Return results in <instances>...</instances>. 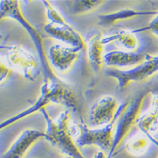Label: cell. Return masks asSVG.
<instances>
[{"mask_svg": "<svg viewBox=\"0 0 158 158\" xmlns=\"http://www.w3.org/2000/svg\"><path fill=\"white\" fill-rule=\"evenodd\" d=\"M50 103H56L67 107V110L76 111L78 108V101L74 92L72 91L58 81L57 78H47L43 81L40 88V95L35 103L27 110L22 111L11 118L5 119L1 124V129L9 127L14 123L40 112Z\"/></svg>", "mask_w": 158, "mask_h": 158, "instance_id": "cell-1", "label": "cell"}, {"mask_svg": "<svg viewBox=\"0 0 158 158\" xmlns=\"http://www.w3.org/2000/svg\"><path fill=\"white\" fill-rule=\"evenodd\" d=\"M40 113L46 120L48 142L67 155V157L86 158L71 133L69 110L61 112L56 118H52L46 109H43Z\"/></svg>", "mask_w": 158, "mask_h": 158, "instance_id": "cell-2", "label": "cell"}, {"mask_svg": "<svg viewBox=\"0 0 158 158\" xmlns=\"http://www.w3.org/2000/svg\"><path fill=\"white\" fill-rule=\"evenodd\" d=\"M19 1H0V19H3L4 18H10L15 20L24 28L28 32V35L32 40L35 48L40 58V62L41 65L43 72V79L47 78H57L53 71L51 65L49 63L48 57L45 52L44 43L41 35L38 32L35 28L28 21L21 12L19 7Z\"/></svg>", "mask_w": 158, "mask_h": 158, "instance_id": "cell-3", "label": "cell"}, {"mask_svg": "<svg viewBox=\"0 0 158 158\" xmlns=\"http://www.w3.org/2000/svg\"><path fill=\"white\" fill-rule=\"evenodd\" d=\"M147 95L148 94H140L138 97L135 98L134 99L128 101L120 105L121 112L116 120L114 145L111 152L109 154L110 157L114 158L119 146L124 142L135 125H137L138 119L140 117L143 104Z\"/></svg>", "mask_w": 158, "mask_h": 158, "instance_id": "cell-4", "label": "cell"}, {"mask_svg": "<svg viewBox=\"0 0 158 158\" xmlns=\"http://www.w3.org/2000/svg\"><path fill=\"white\" fill-rule=\"evenodd\" d=\"M157 74L158 55L150 54H147L146 59L135 67L127 70L114 68L106 71L107 76L116 80L118 90L125 89L131 83L145 82Z\"/></svg>", "mask_w": 158, "mask_h": 158, "instance_id": "cell-5", "label": "cell"}, {"mask_svg": "<svg viewBox=\"0 0 158 158\" xmlns=\"http://www.w3.org/2000/svg\"><path fill=\"white\" fill-rule=\"evenodd\" d=\"M121 112V106H119L115 119L109 125L103 127L91 129L86 125L82 119L77 123L80 133L77 138V145L78 147L88 146H98L100 151L110 154L114 145V131H115V123L119 114Z\"/></svg>", "mask_w": 158, "mask_h": 158, "instance_id": "cell-6", "label": "cell"}, {"mask_svg": "<svg viewBox=\"0 0 158 158\" xmlns=\"http://www.w3.org/2000/svg\"><path fill=\"white\" fill-rule=\"evenodd\" d=\"M2 49H5V63L13 72L31 82L36 80L40 73V67L32 53L18 45L2 46Z\"/></svg>", "mask_w": 158, "mask_h": 158, "instance_id": "cell-7", "label": "cell"}, {"mask_svg": "<svg viewBox=\"0 0 158 158\" xmlns=\"http://www.w3.org/2000/svg\"><path fill=\"white\" fill-rule=\"evenodd\" d=\"M119 109L118 101L110 95L98 99L89 112V122L93 126H104L112 123Z\"/></svg>", "mask_w": 158, "mask_h": 158, "instance_id": "cell-8", "label": "cell"}, {"mask_svg": "<svg viewBox=\"0 0 158 158\" xmlns=\"http://www.w3.org/2000/svg\"><path fill=\"white\" fill-rule=\"evenodd\" d=\"M40 140L48 141V135L46 131L44 132L33 129L25 130L9 146L2 158H24L31 148Z\"/></svg>", "mask_w": 158, "mask_h": 158, "instance_id": "cell-9", "label": "cell"}, {"mask_svg": "<svg viewBox=\"0 0 158 158\" xmlns=\"http://www.w3.org/2000/svg\"><path fill=\"white\" fill-rule=\"evenodd\" d=\"M44 30L50 36L66 44L77 52H80L87 49V43L83 37L68 24H57L49 22L45 25Z\"/></svg>", "mask_w": 158, "mask_h": 158, "instance_id": "cell-10", "label": "cell"}, {"mask_svg": "<svg viewBox=\"0 0 158 158\" xmlns=\"http://www.w3.org/2000/svg\"><path fill=\"white\" fill-rule=\"evenodd\" d=\"M79 52L67 46L54 45L50 47L47 54L50 65L64 73L73 67L79 58Z\"/></svg>", "mask_w": 158, "mask_h": 158, "instance_id": "cell-11", "label": "cell"}, {"mask_svg": "<svg viewBox=\"0 0 158 158\" xmlns=\"http://www.w3.org/2000/svg\"><path fill=\"white\" fill-rule=\"evenodd\" d=\"M151 105L138 119L137 126L158 147V140L153 135L158 132V88L151 93Z\"/></svg>", "mask_w": 158, "mask_h": 158, "instance_id": "cell-12", "label": "cell"}, {"mask_svg": "<svg viewBox=\"0 0 158 158\" xmlns=\"http://www.w3.org/2000/svg\"><path fill=\"white\" fill-rule=\"evenodd\" d=\"M147 56L146 53L111 51L103 56L104 64L108 67L118 69L119 67H135L142 62Z\"/></svg>", "mask_w": 158, "mask_h": 158, "instance_id": "cell-13", "label": "cell"}, {"mask_svg": "<svg viewBox=\"0 0 158 158\" xmlns=\"http://www.w3.org/2000/svg\"><path fill=\"white\" fill-rule=\"evenodd\" d=\"M103 35L101 34H96L88 40L87 42V52L90 65L93 70L98 73L104 65L103 61Z\"/></svg>", "mask_w": 158, "mask_h": 158, "instance_id": "cell-14", "label": "cell"}, {"mask_svg": "<svg viewBox=\"0 0 158 158\" xmlns=\"http://www.w3.org/2000/svg\"><path fill=\"white\" fill-rule=\"evenodd\" d=\"M157 13V11H140L135 9H121L116 12L110 13L107 15H102L98 16V24L102 26H110L113 24H116L122 20L130 19L135 18L137 16L141 15H154Z\"/></svg>", "mask_w": 158, "mask_h": 158, "instance_id": "cell-15", "label": "cell"}, {"mask_svg": "<svg viewBox=\"0 0 158 158\" xmlns=\"http://www.w3.org/2000/svg\"><path fill=\"white\" fill-rule=\"evenodd\" d=\"M102 41L104 46L117 41L127 51L132 52H136L140 46V41L135 35V34L132 31H130L125 30L110 34L107 36H103Z\"/></svg>", "mask_w": 158, "mask_h": 158, "instance_id": "cell-16", "label": "cell"}, {"mask_svg": "<svg viewBox=\"0 0 158 158\" xmlns=\"http://www.w3.org/2000/svg\"><path fill=\"white\" fill-rule=\"evenodd\" d=\"M152 140L143 132L135 134L127 140L125 144V149L129 154L134 156H141L145 155L148 149Z\"/></svg>", "mask_w": 158, "mask_h": 158, "instance_id": "cell-17", "label": "cell"}, {"mask_svg": "<svg viewBox=\"0 0 158 158\" xmlns=\"http://www.w3.org/2000/svg\"><path fill=\"white\" fill-rule=\"evenodd\" d=\"M72 3H73V6H72L73 14L82 15V14L94 11L95 9L99 8L103 3H104V1L103 0H94V1L77 0V1H73Z\"/></svg>", "mask_w": 158, "mask_h": 158, "instance_id": "cell-18", "label": "cell"}, {"mask_svg": "<svg viewBox=\"0 0 158 158\" xmlns=\"http://www.w3.org/2000/svg\"><path fill=\"white\" fill-rule=\"evenodd\" d=\"M151 31L152 34H154L156 36L158 37V11L157 13L155 15V17L152 19L151 22L147 26L144 28H141V29H137V30H134L132 31L134 33H136V32H142V31Z\"/></svg>", "mask_w": 158, "mask_h": 158, "instance_id": "cell-19", "label": "cell"}, {"mask_svg": "<svg viewBox=\"0 0 158 158\" xmlns=\"http://www.w3.org/2000/svg\"><path fill=\"white\" fill-rule=\"evenodd\" d=\"M13 71L9 67V66L6 63H3V61H1L0 65V81L1 83H3L4 81H6L9 78V77L11 75Z\"/></svg>", "mask_w": 158, "mask_h": 158, "instance_id": "cell-20", "label": "cell"}, {"mask_svg": "<svg viewBox=\"0 0 158 158\" xmlns=\"http://www.w3.org/2000/svg\"><path fill=\"white\" fill-rule=\"evenodd\" d=\"M94 158H111L109 156L108 153L104 152H102V151H99L98 152H97V154L94 156Z\"/></svg>", "mask_w": 158, "mask_h": 158, "instance_id": "cell-21", "label": "cell"}, {"mask_svg": "<svg viewBox=\"0 0 158 158\" xmlns=\"http://www.w3.org/2000/svg\"><path fill=\"white\" fill-rule=\"evenodd\" d=\"M157 158H158V156H157Z\"/></svg>", "mask_w": 158, "mask_h": 158, "instance_id": "cell-22", "label": "cell"}]
</instances>
